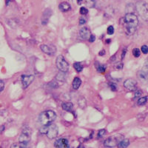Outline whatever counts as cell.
<instances>
[{
	"instance_id": "obj_11",
	"label": "cell",
	"mask_w": 148,
	"mask_h": 148,
	"mask_svg": "<svg viewBox=\"0 0 148 148\" xmlns=\"http://www.w3.org/2000/svg\"><path fill=\"white\" fill-rule=\"evenodd\" d=\"M30 141V131L24 129L23 131H22V133L20 134V136L19 137V141L21 142V143L27 144Z\"/></svg>"
},
{
	"instance_id": "obj_8",
	"label": "cell",
	"mask_w": 148,
	"mask_h": 148,
	"mask_svg": "<svg viewBox=\"0 0 148 148\" xmlns=\"http://www.w3.org/2000/svg\"><path fill=\"white\" fill-rule=\"evenodd\" d=\"M22 83L23 85V88L26 89L34 80V76L33 75H22Z\"/></svg>"
},
{
	"instance_id": "obj_3",
	"label": "cell",
	"mask_w": 148,
	"mask_h": 148,
	"mask_svg": "<svg viewBox=\"0 0 148 148\" xmlns=\"http://www.w3.org/2000/svg\"><path fill=\"white\" fill-rule=\"evenodd\" d=\"M56 118V114L53 110H46L39 115V122L43 125H49L52 123Z\"/></svg>"
},
{
	"instance_id": "obj_31",
	"label": "cell",
	"mask_w": 148,
	"mask_h": 148,
	"mask_svg": "<svg viewBox=\"0 0 148 148\" xmlns=\"http://www.w3.org/2000/svg\"><path fill=\"white\" fill-rule=\"evenodd\" d=\"M5 88V82L2 80H0V93L4 90Z\"/></svg>"
},
{
	"instance_id": "obj_9",
	"label": "cell",
	"mask_w": 148,
	"mask_h": 148,
	"mask_svg": "<svg viewBox=\"0 0 148 148\" xmlns=\"http://www.w3.org/2000/svg\"><path fill=\"white\" fill-rule=\"evenodd\" d=\"M54 147L56 148H70V144L67 139H59L54 142Z\"/></svg>"
},
{
	"instance_id": "obj_24",
	"label": "cell",
	"mask_w": 148,
	"mask_h": 148,
	"mask_svg": "<svg viewBox=\"0 0 148 148\" xmlns=\"http://www.w3.org/2000/svg\"><path fill=\"white\" fill-rule=\"evenodd\" d=\"M96 69H97V71H98V72L103 73H105V70H106V66L104 65V64H100L98 63V65L96 67Z\"/></svg>"
},
{
	"instance_id": "obj_37",
	"label": "cell",
	"mask_w": 148,
	"mask_h": 148,
	"mask_svg": "<svg viewBox=\"0 0 148 148\" xmlns=\"http://www.w3.org/2000/svg\"><path fill=\"white\" fill-rule=\"evenodd\" d=\"M5 126L4 125H2L1 127H0V133H2L4 130H5Z\"/></svg>"
},
{
	"instance_id": "obj_34",
	"label": "cell",
	"mask_w": 148,
	"mask_h": 148,
	"mask_svg": "<svg viewBox=\"0 0 148 148\" xmlns=\"http://www.w3.org/2000/svg\"><path fill=\"white\" fill-rule=\"evenodd\" d=\"M141 94H142L141 91H140V90H137V91H136V92H135V97H136V98L140 97V96H141Z\"/></svg>"
},
{
	"instance_id": "obj_22",
	"label": "cell",
	"mask_w": 148,
	"mask_h": 148,
	"mask_svg": "<svg viewBox=\"0 0 148 148\" xmlns=\"http://www.w3.org/2000/svg\"><path fill=\"white\" fill-rule=\"evenodd\" d=\"M85 5L89 8H94L96 5V1L95 0H85Z\"/></svg>"
},
{
	"instance_id": "obj_15",
	"label": "cell",
	"mask_w": 148,
	"mask_h": 148,
	"mask_svg": "<svg viewBox=\"0 0 148 148\" xmlns=\"http://www.w3.org/2000/svg\"><path fill=\"white\" fill-rule=\"evenodd\" d=\"M59 8L61 10V12H67L68 10H70L71 7H70V5L67 2H63L59 4Z\"/></svg>"
},
{
	"instance_id": "obj_25",
	"label": "cell",
	"mask_w": 148,
	"mask_h": 148,
	"mask_svg": "<svg viewBox=\"0 0 148 148\" xmlns=\"http://www.w3.org/2000/svg\"><path fill=\"white\" fill-rule=\"evenodd\" d=\"M133 55L136 57V58H138L139 57L140 55H141V51L139 48H134L133 50Z\"/></svg>"
},
{
	"instance_id": "obj_7",
	"label": "cell",
	"mask_w": 148,
	"mask_h": 148,
	"mask_svg": "<svg viewBox=\"0 0 148 148\" xmlns=\"http://www.w3.org/2000/svg\"><path fill=\"white\" fill-rule=\"evenodd\" d=\"M40 48L42 52L50 56L54 55L56 51V47L53 44H42L40 46Z\"/></svg>"
},
{
	"instance_id": "obj_6",
	"label": "cell",
	"mask_w": 148,
	"mask_h": 148,
	"mask_svg": "<svg viewBox=\"0 0 148 148\" xmlns=\"http://www.w3.org/2000/svg\"><path fill=\"white\" fill-rule=\"evenodd\" d=\"M56 67L61 72L66 73L69 70V64L63 56H59L56 59Z\"/></svg>"
},
{
	"instance_id": "obj_16",
	"label": "cell",
	"mask_w": 148,
	"mask_h": 148,
	"mask_svg": "<svg viewBox=\"0 0 148 148\" xmlns=\"http://www.w3.org/2000/svg\"><path fill=\"white\" fill-rule=\"evenodd\" d=\"M130 144V140L127 139H124L118 144V148H127Z\"/></svg>"
},
{
	"instance_id": "obj_41",
	"label": "cell",
	"mask_w": 148,
	"mask_h": 148,
	"mask_svg": "<svg viewBox=\"0 0 148 148\" xmlns=\"http://www.w3.org/2000/svg\"><path fill=\"white\" fill-rule=\"evenodd\" d=\"M145 67L148 69V59L147 60V61H146V63H145Z\"/></svg>"
},
{
	"instance_id": "obj_21",
	"label": "cell",
	"mask_w": 148,
	"mask_h": 148,
	"mask_svg": "<svg viewBox=\"0 0 148 148\" xmlns=\"http://www.w3.org/2000/svg\"><path fill=\"white\" fill-rule=\"evenodd\" d=\"M147 99H148L147 96L141 97V98H139V100H138V102H137V104H138V105H139V106L145 105V104L147 103Z\"/></svg>"
},
{
	"instance_id": "obj_42",
	"label": "cell",
	"mask_w": 148,
	"mask_h": 148,
	"mask_svg": "<svg viewBox=\"0 0 148 148\" xmlns=\"http://www.w3.org/2000/svg\"><path fill=\"white\" fill-rule=\"evenodd\" d=\"M111 42V40H110V39H108V40H107V41H106V42H107V43H109V42Z\"/></svg>"
},
{
	"instance_id": "obj_40",
	"label": "cell",
	"mask_w": 148,
	"mask_h": 148,
	"mask_svg": "<svg viewBox=\"0 0 148 148\" xmlns=\"http://www.w3.org/2000/svg\"><path fill=\"white\" fill-rule=\"evenodd\" d=\"M82 2H83V0H77V3H78V5H81V4L82 3Z\"/></svg>"
},
{
	"instance_id": "obj_2",
	"label": "cell",
	"mask_w": 148,
	"mask_h": 148,
	"mask_svg": "<svg viewBox=\"0 0 148 148\" xmlns=\"http://www.w3.org/2000/svg\"><path fill=\"white\" fill-rule=\"evenodd\" d=\"M39 132L42 134H46L49 139H53L57 137L59 130L58 127L55 124H51L49 125L43 126L42 127H41L39 129Z\"/></svg>"
},
{
	"instance_id": "obj_33",
	"label": "cell",
	"mask_w": 148,
	"mask_h": 148,
	"mask_svg": "<svg viewBox=\"0 0 148 148\" xmlns=\"http://www.w3.org/2000/svg\"><path fill=\"white\" fill-rule=\"evenodd\" d=\"M116 68L118 69V70H120V69H122V68H123V63L122 62H119L117 64H116Z\"/></svg>"
},
{
	"instance_id": "obj_13",
	"label": "cell",
	"mask_w": 148,
	"mask_h": 148,
	"mask_svg": "<svg viewBox=\"0 0 148 148\" xmlns=\"http://www.w3.org/2000/svg\"><path fill=\"white\" fill-rule=\"evenodd\" d=\"M137 77L140 81L143 84L148 83V73L144 70H140L137 73Z\"/></svg>"
},
{
	"instance_id": "obj_19",
	"label": "cell",
	"mask_w": 148,
	"mask_h": 148,
	"mask_svg": "<svg viewBox=\"0 0 148 148\" xmlns=\"http://www.w3.org/2000/svg\"><path fill=\"white\" fill-rule=\"evenodd\" d=\"M78 106L81 108V109H85L87 106V101L85 100V98L84 97H80L78 99Z\"/></svg>"
},
{
	"instance_id": "obj_18",
	"label": "cell",
	"mask_w": 148,
	"mask_h": 148,
	"mask_svg": "<svg viewBox=\"0 0 148 148\" xmlns=\"http://www.w3.org/2000/svg\"><path fill=\"white\" fill-rule=\"evenodd\" d=\"M61 107L62 109L65 111H71L73 107V105L71 102H64Z\"/></svg>"
},
{
	"instance_id": "obj_5",
	"label": "cell",
	"mask_w": 148,
	"mask_h": 148,
	"mask_svg": "<svg viewBox=\"0 0 148 148\" xmlns=\"http://www.w3.org/2000/svg\"><path fill=\"white\" fill-rule=\"evenodd\" d=\"M124 139V136L122 134H117L112 136L104 141V145L107 147H113L118 145V144Z\"/></svg>"
},
{
	"instance_id": "obj_23",
	"label": "cell",
	"mask_w": 148,
	"mask_h": 148,
	"mask_svg": "<svg viewBox=\"0 0 148 148\" xmlns=\"http://www.w3.org/2000/svg\"><path fill=\"white\" fill-rule=\"evenodd\" d=\"M73 68H74V69L76 70L78 73L81 72L82 70V69H83V66H82V64L80 62H76V63H74L73 64Z\"/></svg>"
},
{
	"instance_id": "obj_29",
	"label": "cell",
	"mask_w": 148,
	"mask_h": 148,
	"mask_svg": "<svg viewBox=\"0 0 148 148\" xmlns=\"http://www.w3.org/2000/svg\"><path fill=\"white\" fill-rule=\"evenodd\" d=\"M141 52L143 53L144 54H147L148 53V47L147 45H143L141 48Z\"/></svg>"
},
{
	"instance_id": "obj_27",
	"label": "cell",
	"mask_w": 148,
	"mask_h": 148,
	"mask_svg": "<svg viewBox=\"0 0 148 148\" xmlns=\"http://www.w3.org/2000/svg\"><path fill=\"white\" fill-rule=\"evenodd\" d=\"M79 12H80V13H81V15H86L87 13H88V10H87L86 8H85V7H81V8H80Z\"/></svg>"
},
{
	"instance_id": "obj_1",
	"label": "cell",
	"mask_w": 148,
	"mask_h": 148,
	"mask_svg": "<svg viewBox=\"0 0 148 148\" xmlns=\"http://www.w3.org/2000/svg\"><path fill=\"white\" fill-rule=\"evenodd\" d=\"M123 23L126 34L128 35H133L136 31L139 25V19L137 16L133 13H127L124 17Z\"/></svg>"
},
{
	"instance_id": "obj_32",
	"label": "cell",
	"mask_w": 148,
	"mask_h": 148,
	"mask_svg": "<svg viewBox=\"0 0 148 148\" xmlns=\"http://www.w3.org/2000/svg\"><path fill=\"white\" fill-rule=\"evenodd\" d=\"M110 89H111L113 91H116V89H117L116 85L115 84H113V83H110Z\"/></svg>"
},
{
	"instance_id": "obj_26",
	"label": "cell",
	"mask_w": 148,
	"mask_h": 148,
	"mask_svg": "<svg viewBox=\"0 0 148 148\" xmlns=\"http://www.w3.org/2000/svg\"><path fill=\"white\" fill-rule=\"evenodd\" d=\"M105 134H106V130H105V129L100 130L98 131V139L102 138Z\"/></svg>"
},
{
	"instance_id": "obj_28",
	"label": "cell",
	"mask_w": 148,
	"mask_h": 148,
	"mask_svg": "<svg viewBox=\"0 0 148 148\" xmlns=\"http://www.w3.org/2000/svg\"><path fill=\"white\" fill-rule=\"evenodd\" d=\"M107 34H109V35H112L114 34V27H113L112 25H110V26H109L107 27Z\"/></svg>"
},
{
	"instance_id": "obj_17",
	"label": "cell",
	"mask_w": 148,
	"mask_h": 148,
	"mask_svg": "<svg viewBox=\"0 0 148 148\" xmlns=\"http://www.w3.org/2000/svg\"><path fill=\"white\" fill-rule=\"evenodd\" d=\"M81 84V79L78 78V77H75L73 81V83H72V85H73V88L74 90H77L79 88L80 85Z\"/></svg>"
},
{
	"instance_id": "obj_30",
	"label": "cell",
	"mask_w": 148,
	"mask_h": 148,
	"mask_svg": "<svg viewBox=\"0 0 148 148\" xmlns=\"http://www.w3.org/2000/svg\"><path fill=\"white\" fill-rule=\"evenodd\" d=\"M88 40H89V42H95V40H96V36L95 35H93V34H91V35L90 36V37H89V39H88Z\"/></svg>"
},
{
	"instance_id": "obj_4",
	"label": "cell",
	"mask_w": 148,
	"mask_h": 148,
	"mask_svg": "<svg viewBox=\"0 0 148 148\" xmlns=\"http://www.w3.org/2000/svg\"><path fill=\"white\" fill-rule=\"evenodd\" d=\"M136 8L141 19L148 23V4L142 0L136 3Z\"/></svg>"
},
{
	"instance_id": "obj_10",
	"label": "cell",
	"mask_w": 148,
	"mask_h": 148,
	"mask_svg": "<svg viewBox=\"0 0 148 148\" xmlns=\"http://www.w3.org/2000/svg\"><path fill=\"white\" fill-rule=\"evenodd\" d=\"M124 86L128 90L135 91L137 88V83L135 80H133L132 78H129V79H127L124 82Z\"/></svg>"
},
{
	"instance_id": "obj_12",
	"label": "cell",
	"mask_w": 148,
	"mask_h": 148,
	"mask_svg": "<svg viewBox=\"0 0 148 148\" xmlns=\"http://www.w3.org/2000/svg\"><path fill=\"white\" fill-rule=\"evenodd\" d=\"M90 35H91L90 34V30H89V28L87 27H83L79 30V36L83 40L88 39Z\"/></svg>"
},
{
	"instance_id": "obj_14",
	"label": "cell",
	"mask_w": 148,
	"mask_h": 148,
	"mask_svg": "<svg viewBox=\"0 0 148 148\" xmlns=\"http://www.w3.org/2000/svg\"><path fill=\"white\" fill-rule=\"evenodd\" d=\"M51 15H52V10L51 9L47 8L44 11L42 17V24L43 25H45L47 24L49 19L51 17Z\"/></svg>"
},
{
	"instance_id": "obj_36",
	"label": "cell",
	"mask_w": 148,
	"mask_h": 148,
	"mask_svg": "<svg viewBox=\"0 0 148 148\" xmlns=\"http://www.w3.org/2000/svg\"><path fill=\"white\" fill-rule=\"evenodd\" d=\"M85 22H86V21H85V19L81 18V19H79V24H80V25H84Z\"/></svg>"
},
{
	"instance_id": "obj_35",
	"label": "cell",
	"mask_w": 148,
	"mask_h": 148,
	"mask_svg": "<svg viewBox=\"0 0 148 148\" xmlns=\"http://www.w3.org/2000/svg\"><path fill=\"white\" fill-rule=\"evenodd\" d=\"M127 53V48H124L123 51H122V59H123L125 56V54Z\"/></svg>"
},
{
	"instance_id": "obj_39",
	"label": "cell",
	"mask_w": 148,
	"mask_h": 148,
	"mask_svg": "<svg viewBox=\"0 0 148 148\" xmlns=\"http://www.w3.org/2000/svg\"><path fill=\"white\" fill-rule=\"evenodd\" d=\"M77 148H85V146H84L82 144H79V145L78 146V147Z\"/></svg>"
},
{
	"instance_id": "obj_20",
	"label": "cell",
	"mask_w": 148,
	"mask_h": 148,
	"mask_svg": "<svg viewBox=\"0 0 148 148\" xmlns=\"http://www.w3.org/2000/svg\"><path fill=\"white\" fill-rule=\"evenodd\" d=\"M10 148H28V146H27V144L19 142V143L13 144L10 146Z\"/></svg>"
},
{
	"instance_id": "obj_38",
	"label": "cell",
	"mask_w": 148,
	"mask_h": 148,
	"mask_svg": "<svg viewBox=\"0 0 148 148\" xmlns=\"http://www.w3.org/2000/svg\"><path fill=\"white\" fill-rule=\"evenodd\" d=\"M105 51L104 50H102V51H101L99 53H98V55H100V56H103V55H105Z\"/></svg>"
}]
</instances>
